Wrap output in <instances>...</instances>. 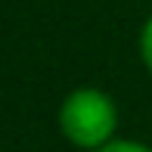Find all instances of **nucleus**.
Instances as JSON below:
<instances>
[{
  "label": "nucleus",
  "instance_id": "obj_1",
  "mask_svg": "<svg viewBox=\"0 0 152 152\" xmlns=\"http://www.w3.org/2000/svg\"><path fill=\"white\" fill-rule=\"evenodd\" d=\"M115 106L102 90H75L62 102L59 109V127L75 146H84V149H102L109 143V137L115 134Z\"/></svg>",
  "mask_w": 152,
  "mask_h": 152
},
{
  "label": "nucleus",
  "instance_id": "obj_2",
  "mask_svg": "<svg viewBox=\"0 0 152 152\" xmlns=\"http://www.w3.org/2000/svg\"><path fill=\"white\" fill-rule=\"evenodd\" d=\"M96 152H152L149 146H143V143H130V140H115V143H106L102 149Z\"/></svg>",
  "mask_w": 152,
  "mask_h": 152
},
{
  "label": "nucleus",
  "instance_id": "obj_3",
  "mask_svg": "<svg viewBox=\"0 0 152 152\" xmlns=\"http://www.w3.org/2000/svg\"><path fill=\"white\" fill-rule=\"evenodd\" d=\"M140 53H143V62H146V65H149V72H152V16H149L146 28H143V37H140Z\"/></svg>",
  "mask_w": 152,
  "mask_h": 152
}]
</instances>
